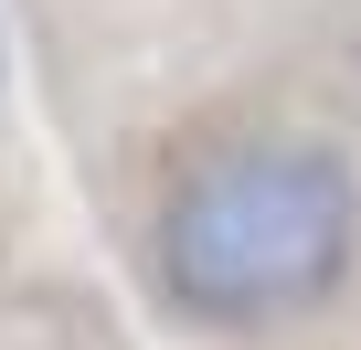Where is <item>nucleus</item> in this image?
<instances>
[{
  "instance_id": "obj_1",
  "label": "nucleus",
  "mask_w": 361,
  "mask_h": 350,
  "mask_svg": "<svg viewBox=\"0 0 361 350\" xmlns=\"http://www.w3.org/2000/svg\"><path fill=\"white\" fill-rule=\"evenodd\" d=\"M361 244V181L319 138H245L213 149L159 202V297L202 329H266L319 308L350 276Z\"/></svg>"
}]
</instances>
